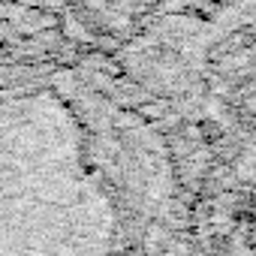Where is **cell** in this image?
<instances>
[{
	"label": "cell",
	"mask_w": 256,
	"mask_h": 256,
	"mask_svg": "<svg viewBox=\"0 0 256 256\" xmlns=\"http://www.w3.org/2000/svg\"><path fill=\"white\" fill-rule=\"evenodd\" d=\"M118 229L72 108L46 90L0 94V250H112Z\"/></svg>",
	"instance_id": "1"
}]
</instances>
